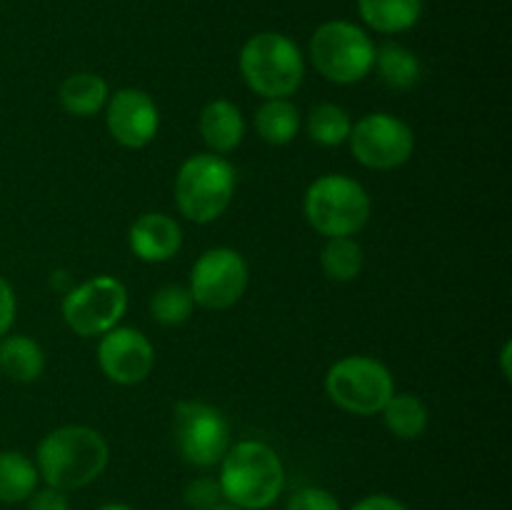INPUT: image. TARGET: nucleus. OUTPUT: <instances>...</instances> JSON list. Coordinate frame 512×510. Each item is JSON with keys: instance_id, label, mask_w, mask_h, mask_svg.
Here are the masks:
<instances>
[{"instance_id": "obj_11", "label": "nucleus", "mask_w": 512, "mask_h": 510, "mask_svg": "<svg viewBox=\"0 0 512 510\" xmlns=\"http://www.w3.org/2000/svg\"><path fill=\"white\" fill-rule=\"evenodd\" d=\"M355 160L370 170H395L413 158L415 133L405 120L390 113H370L350 130Z\"/></svg>"}, {"instance_id": "obj_29", "label": "nucleus", "mask_w": 512, "mask_h": 510, "mask_svg": "<svg viewBox=\"0 0 512 510\" xmlns=\"http://www.w3.org/2000/svg\"><path fill=\"white\" fill-rule=\"evenodd\" d=\"M15 293L10 288V283L5 278H0V338L8 335V330L13 328L15 320Z\"/></svg>"}, {"instance_id": "obj_30", "label": "nucleus", "mask_w": 512, "mask_h": 510, "mask_svg": "<svg viewBox=\"0 0 512 510\" xmlns=\"http://www.w3.org/2000/svg\"><path fill=\"white\" fill-rule=\"evenodd\" d=\"M350 510H408L398 498L393 495H368V498L358 500Z\"/></svg>"}, {"instance_id": "obj_3", "label": "nucleus", "mask_w": 512, "mask_h": 510, "mask_svg": "<svg viewBox=\"0 0 512 510\" xmlns=\"http://www.w3.org/2000/svg\"><path fill=\"white\" fill-rule=\"evenodd\" d=\"M305 220L323 238H353L368 225L373 203L358 180L343 173L320 175L303 200Z\"/></svg>"}, {"instance_id": "obj_15", "label": "nucleus", "mask_w": 512, "mask_h": 510, "mask_svg": "<svg viewBox=\"0 0 512 510\" xmlns=\"http://www.w3.org/2000/svg\"><path fill=\"white\" fill-rule=\"evenodd\" d=\"M200 135L215 155L233 153L245 135V118L230 100H210L200 113Z\"/></svg>"}, {"instance_id": "obj_6", "label": "nucleus", "mask_w": 512, "mask_h": 510, "mask_svg": "<svg viewBox=\"0 0 512 510\" xmlns=\"http://www.w3.org/2000/svg\"><path fill=\"white\" fill-rule=\"evenodd\" d=\"M310 58L325 80L353 85L368 78L373 70L375 43L358 25L348 20H330L310 38Z\"/></svg>"}, {"instance_id": "obj_33", "label": "nucleus", "mask_w": 512, "mask_h": 510, "mask_svg": "<svg viewBox=\"0 0 512 510\" xmlns=\"http://www.w3.org/2000/svg\"><path fill=\"white\" fill-rule=\"evenodd\" d=\"M210 510H240V508H238V505H233V503H218L215 508H210Z\"/></svg>"}, {"instance_id": "obj_21", "label": "nucleus", "mask_w": 512, "mask_h": 510, "mask_svg": "<svg viewBox=\"0 0 512 510\" xmlns=\"http://www.w3.org/2000/svg\"><path fill=\"white\" fill-rule=\"evenodd\" d=\"M255 130L270 145L293 143L300 130V113L288 98L265 100L255 113Z\"/></svg>"}, {"instance_id": "obj_2", "label": "nucleus", "mask_w": 512, "mask_h": 510, "mask_svg": "<svg viewBox=\"0 0 512 510\" xmlns=\"http://www.w3.org/2000/svg\"><path fill=\"white\" fill-rule=\"evenodd\" d=\"M220 490L240 510H265L278 500L285 485L280 455L260 440H240L223 455Z\"/></svg>"}, {"instance_id": "obj_24", "label": "nucleus", "mask_w": 512, "mask_h": 510, "mask_svg": "<svg viewBox=\"0 0 512 510\" xmlns=\"http://www.w3.org/2000/svg\"><path fill=\"white\" fill-rule=\"evenodd\" d=\"M323 273L335 283H350L360 275L365 265L363 248L353 238H328L323 253H320Z\"/></svg>"}, {"instance_id": "obj_23", "label": "nucleus", "mask_w": 512, "mask_h": 510, "mask_svg": "<svg viewBox=\"0 0 512 510\" xmlns=\"http://www.w3.org/2000/svg\"><path fill=\"white\" fill-rule=\"evenodd\" d=\"M353 120L348 110L335 103H318L308 113V135L323 148H338L350 138Z\"/></svg>"}, {"instance_id": "obj_27", "label": "nucleus", "mask_w": 512, "mask_h": 510, "mask_svg": "<svg viewBox=\"0 0 512 510\" xmlns=\"http://www.w3.org/2000/svg\"><path fill=\"white\" fill-rule=\"evenodd\" d=\"M223 500L220 483L213 478H198L185 488V503L193 510H210Z\"/></svg>"}, {"instance_id": "obj_14", "label": "nucleus", "mask_w": 512, "mask_h": 510, "mask_svg": "<svg viewBox=\"0 0 512 510\" xmlns=\"http://www.w3.org/2000/svg\"><path fill=\"white\" fill-rule=\"evenodd\" d=\"M128 243L143 263H165L183 248V230L170 215L145 213L130 225Z\"/></svg>"}, {"instance_id": "obj_32", "label": "nucleus", "mask_w": 512, "mask_h": 510, "mask_svg": "<svg viewBox=\"0 0 512 510\" xmlns=\"http://www.w3.org/2000/svg\"><path fill=\"white\" fill-rule=\"evenodd\" d=\"M98 510H133V508H130V505H123V503H108Z\"/></svg>"}, {"instance_id": "obj_19", "label": "nucleus", "mask_w": 512, "mask_h": 510, "mask_svg": "<svg viewBox=\"0 0 512 510\" xmlns=\"http://www.w3.org/2000/svg\"><path fill=\"white\" fill-rule=\"evenodd\" d=\"M360 18L378 33H403L423 15V0H358Z\"/></svg>"}, {"instance_id": "obj_7", "label": "nucleus", "mask_w": 512, "mask_h": 510, "mask_svg": "<svg viewBox=\"0 0 512 510\" xmlns=\"http://www.w3.org/2000/svg\"><path fill=\"white\" fill-rule=\"evenodd\" d=\"M325 393L338 408L353 415H375L395 393V380L388 365L370 355H345L330 365L325 375Z\"/></svg>"}, {"instance_id": "obj_9", "label": "nucleus", "mask_w": 512, "mask_h": 510, "mask_svg": "<svg viewBox=\"0 0 512 510\" xmlns=\"http://www.w3.org/2000/svg\"><path fill=\"white\" fill-rule=\"evenodd\" d=\"M128 308V290L113 275H98L70 290L63 300V320L80 338L113 330Z\"/></svg>"}, {"instance_id": "obj_1", "label": "nucleus", "mask_w": 512, "mask_h": 510, "mask_svg": "<svg viewBox=\"0 0 512 510\" xmlns=\"http://www.w3.org/2000/svg\"><path fill=\"white\" fill-rule=\"evenodd\" d=\"M110 458L103 435L85 425H65L45 435L35 453L38 475L55 490H78L93 483Z\"/></svg>"}, {"instance_id": "obj_5", "label": "nucleus", "mask_w": 512, "mask_h": 510, "mask_svg": "<svg viewBox=\"0 0 512 510\" xmlns=\"http://www.w3.org/2000/svg\"><path fill=\"white\" fill-rule=\"evenodd\" d=\"M235 195V168L215 153L190 155L175 175V203L193 223H213L230 208Z\"/></svg>"}, {"instance_id": "obj_8", "label": "nucleus", "mask_w": 512, "mask_h": 510, "mask_svg": "<svg viewBox=\"0 0 512 510\" xmlns=\"http://www.w3.org/2000/svg\"><path fill=\"white\" fill-rule=\"evenodd\" d=\"M173 440L185 463L210 468L228 453L230 425L213 405L180 400L173 410Z\"/></svg>"}, {"instance_id": "obj_10", "label": "nucleus", "mask_w": 512, "mask_h": 510, "mask_svg": "<svg viewBox=\"0 0 512 510\" xmlns=\"http://www.w3.org/2000/svg\"><path fill=\"white\" fill-rule=\"evenodd\" d=\"M250 270L243 255L233 248H210L190 270L193 303L205 310H228L248 290Z\"/></svg>"}, {"instance_id": "obj_13", "label": "nucleus", "mask_w": 512, "mask_h": 510, "mask_svg": "<svg viewBox=\"0 0 512 510\" xmlns=\"http://www.w3.org/2000/svg\"><path fill=\"white\" fill-rule=\"evenodd\" d=\"M105 125L115 143L138 150L153 143L160 128V113L155 100L140 88H123L105 103Z\"/></svg>"}, {"instance_id": "obj_26", "label": "nucleus", "mask_w": 512, "mask_h": 510, "mask_svg": "<svg viewBox=\"0 0 512 510\" xmlns=\"http://www.w3.org/2000/svg\"><path fill=\"white\" fill-rule=\"evenodd\" d=\"M288 510H340V503L330 490L308 485L290 495Z\"/></svg>"}, {"instance_id": "obj_20", "label": "nucleus", "mask_w": 512, "mask_h": 510, "mask_svg": "<svg viewBox=\"0 0 512 510\" xmlns=\"http://www.w3.org/2000/svg\"><path fill=\"white\" fill-rule=\"evenodd\" d=\"M385 428L400 440H415L428 428V405L413 393H393L383 405Z\"/></svg>"}, {"instance_id": "obj_22", "label": "nucleus", "mask_w": 512, "mask_h": 510, "mask_svg": "<svg viewBox=\"0 0 512 510\" xmlns=\"http://www.w3.org/2000/svg\"><path fill=\"white\" fill-rule=\"evenodd\" d=\"M38 468L18 450L0 453V503H23L35 493Z\"/></svg>"}, {"instance_id": "obj_17", "label": "nucleus", "mask_w": 512, "mask_h": 510, "mask_svg": "<svg viewBox=\"0 0 512 510\" xmlns=\"http://www.w3.org/2000/svg\"><path fill=\"white\" fill-rule=\"evenodd\" d=\"M60 105L75 118H93L108 103V83L95 73H73L58 90Z\"/></svg>"}, {"instance_id": "obj_28", "label": "nucleus", "mask_w": 512, "mask_h": 510, "mask_svg": "<svg viewBox=\"0 0 512 510\" xmlns=\"http://www.w3.org/2000/svg\"><path fill=\"white\" fill-rule=\"evenodd\" d=\"M28 510H70V503L63 490L45 488L30 495Z\"/></svg>"}, {"instance_id": "obj_31", "label": "nucleus", "mask_w": 512, "mask_h": 510, "mask_svg": "<svg viewBox=\"0 0 512 510\" xmlns=\"http://www.w3.org/2000/svg\"><path fill=\"white\" fill-rule=\"evenodd\" d=\"M510 350H512V345L505 343V345H503V353H500V360H503V375H505V380H510Z\"/></svg>"}, {"instance_id": "obj_12", "label": "nucleus", "mask_w": 512, "mask_h": 510, "mask_svg": "<svg viewBox=\"0 0 512 510\" xmlns=\"http://www.w3.org/2000/svg\"><path fill=\"white\" fill-rule=\"evenodd\" d=\"M98 365L118 385H138L153 373L155 348L138 328H120L100 335Z\"/></svg>"}, {"instance_id": "obj_25", "label": "nucleus", "mask_w": 512, "mask_h": 510, "mask_svg": "<svg viewBox=\"0 0 512 510\" xmlns=\"http://www.w3.org/2000/svg\"><path fill=\"white\" fill-rule=\"evenodd\" d=\"M193 295L183 285H163L150 300V313L160 325H180L190 318Z\"/></svg>"}, {"instance_id": "obj_34", "label": "nucleus", "mask_w": 512, "mask_h": 510, "mask_svg": "<svg viewBox=\"0 0 512 510\" xmlns=\"http://www.w3.org/2000/svg\"><path fill=\"white\" fill-rule=\"evenodd\" d=\"M0 375H3V373H0Z\"/></svg>"}, {"instance_id": "obj_4", "label": "nucleus", "mask_w": 512, "mask_h": 510, "mask_svg": "<svg viewBox=\"0 0 512 510\" xmlns=\"http://www.w3.org/2000/svg\"><path fill=\"white\" fill-rule=\"evenodd\" d=\"M240 75L260 98H288L305 78L298 45L283 33H258L240 50Z\"/></svg>"}, {"instance_id": "obj_18", "label": "nucleus", "mask_w": 512, "mask_h": 510, "mask_svg": "<svg viewBox=\"0 0 512 510\" xmlns=\"http://www.w3.org/2000/svg\"><path fill=\"white\" fill-rule=\"evenodd\" d=\"M45 353L28 335H8L0 343V373L15 383H33L43 375Z\"/></svg>"}, {"instance_id": "obj_16", "label": "nucleus", "mask_w": 512, "mask_h": 510, "mask_svg": "<svg viewBox=\"0 0 512 510\" xmlns=\"http://www.w3.org/2000/svg\"><path fill=\"white\" fill-rule=\"evenodd\" d=\"M373 68L378 73L380 83L390 90H413L423 78V63L410 48L400 43H383L375 48Z\"/></svg>"}]
</instances>
